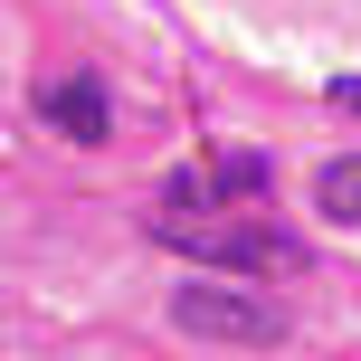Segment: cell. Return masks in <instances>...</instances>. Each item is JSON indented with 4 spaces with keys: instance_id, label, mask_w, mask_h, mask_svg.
Instances as JSON below:
<instances>
[{
    "instance_id": "obj_1",
    "label": "cell",
    "mask_w": 361,
    "mask_h": 361,
    "mask_svg": "<svg viewBox=\"0 0 361 361\" xmlns=\"http://www.w3.org/2000/svg\"><path fill=\"white\" fill-rule=\"evenodd\" d=\"M152 238H162L171 257H200V267L219 276H295L305 267V238H286L276 219H152Z\"/></svg>"
},
{
    "instance_id": "obj_2",
    "label": "cell",
    "mask_w": 361,
    "mask_h": 361,
    "mask_svg": "<svg viewBox=\"0 0 361 361\" xmlns=\"http://www.w3.org/2000/svg\"><path fill=\"white\" fill-rule=\"evenodd\" d=\"M171 324L190 343H286V305L276 295H247L228 276H200V286L171 295Z\"/></svg>"
},
{
    "instance_id": "obj_3",
    "label": "cell",
    "mask_w": 361,
    "mask_h": 361,
    "mask_svg": "<svg viewBox=\"0 0 361 361\" xmlns=\"http://www.w3.org/2000/svg\"><path fill=\"white\" fill-rule=\"evenodd\" d=\"M267 152H200V162H180L171 180H162V209L171 219H228L238 200H257L267 190Z\"/></svg>"
},
{
    "instance_id": "obj_4",
    "label": "cell",
    "mask_w": 361,
    "mask_h": 361,
    "mask_svg": "<svg viewBox=\"0 0 361 361\" xmlns=\"http://www.w3.org/2000/svg\"><path fill=\"white\" fill-rule=\"evenodd\" d=\"M38 124H57L67 143H105V124H114V114H105V86H95L86 67H76V76H48V86H38Z\"/></svg>"
},
{
    "instance_id": "obj_5",
    "label": "cell",
    "mask_w": 361,
    "mask_h": 361,
    "mask_svg": "<svg viewBox=\"0 0 361 361\" xmlns=\"http://www.w3.org/2000/svg\"><path fill=\"white\" fill-rule=\"evenodd\" d=\"M314 209H324V219H352V228H361V152H352V162H324V171H314Z\"/></svg>"
},
{
    "instance_id": "obj_6",
    "label": "cell",
    "mask_w": 361,
    "mask_h": 361,
    "mask_svg": "<svg viewBox=\"0 0 361 361\" xmlns=\"http://www.w3.org/2000/svg\"><path fill=\"white\" fill-rule=\"evenodd\" d=\"M333 105H343V114H361V76H343V86H333Z\"/></svg>"
}]
</instances>
